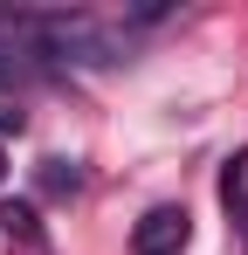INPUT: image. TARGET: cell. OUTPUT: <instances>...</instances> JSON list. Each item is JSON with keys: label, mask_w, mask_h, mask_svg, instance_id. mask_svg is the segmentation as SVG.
I'll use <instances>...</instances> for the list:
<instances>
[{"label": "cell", "mask_w": 248, "mask_h": 255, "mask_svg": "<svg viewBox=\"0 0 248 255\" xmlns=\"http://www.w3.org/2000/svg\"><path fill=\"white\" fill-rule=\"evenodd\" d=\"M0 35H14L41 69H62V62L104 69V62H124V48H131L124 28L83 14V7H0Z\"/></svg>", "instance_id": "cell-1"}, {"label": "cell", "mask_w": 248, "mask_h": 255, "mask_svg": "<svg viewBox=\"0 0 248 255\" xmlns=\"http://www.w3.org/2000/svg\"><path fill=\"white\" fill-rule=\"evenodd\" d=\"M0 172H7V159H0Z\"/></svg>", "instance_id": "cell-8"}, {"label": "cell", "mask_w": 248, "mask_h": 255, "mask_svg": "<svg viewBox=\"0 0 248 255\" xmlns=\"http://www.w3.org/2000/svg\"><path fill=\"white\" fill-rule=\"evenodd\" d=\"M0 235H7V242H35V235H41L35 200H0Z\"/></svg>", "instance_id": "cell-6"}, {"label": "cell", "mask_w": 248, "mask_h": 255, "mask_svg": "<svg viewBox=\"0 0 248 255\" xmlns=\"http://www.w3.org/2000/svg\"><path fill=\"white\" fill-rule=\"evenodd\" d=\"M186 242H193V214L186 207H152L138 228H131V255H186Z\"/></svg>", "instance_id": "cell-2"}, {"label": "cell", "mask_w": 248, "mask_h": 255, "mask_svg": "<svg viewBox=\"0 0 248 255\" xmlns=\"http://www.w3.org/2000/svg\"><path fill=\"white\" fill-rule=\"evenodd\" d=\"M221 207H228V228L242 235V249H248V152H235L221 166Z\"/></svg>", "instance_id": "cell-3"}, {"label": "cell", "mask_w": 248, "mask_h": 255, "mask_svg": "<svg viewBox=\"0 0 248 255\" xmlns=\"http://www.w3.org/2000/svg\"><path fill=\"white\" fill-rule=\"evenodd\" d=\"M21 125H28L21 111H0V131H21Z\"/></svg>", "instance_id": "cell-7"}, {"label": "cell", "mask_w": 248, "mask_h": 255, "mask_svg": "<svg viewBox=\"0 0 248 255\" xmlns=\"http://www.w3.org/2000/svg\"><path fill=\"white\" fill-rule=\"evenodd\" d=\"M35 76H48L28 48L14 42V35H0V90H14V83H35Z\"/></svg>", "instance_id": "cell-4"}, {"label": "cell", "mask_w": 248, "mask_h": 255, "mask_svg": "<svg viewBox=\"0 0 248 255\" xmlns=\"http://www.w3.org/2000/svg\"><path fill=\"white\" fill-rule=\"evenodd\" d=\"M35 186L48 193V200H69V193H83V166H76V159H41Z\"/></svg>", "instance_id": "cell-5"}]
</instances>
